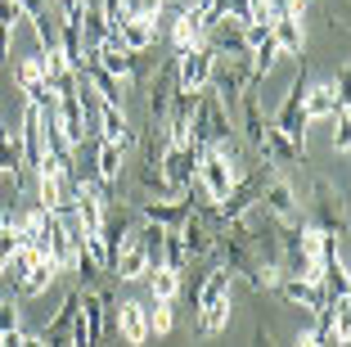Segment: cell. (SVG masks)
<instances>
[{"mask_svg":"<svg viewBox=\"0 0 351 347\" xmlns=\"http://www.w3.org/2000/svg\"><path fill=\"white\" fill-rule=\"evenodd\" d=\"M230 284H234V276H230L221 262L203 276V289H198V311H194V329L203 338H217L221 329L230 325Z\"/></svg>","mask_w":351,"mask_h":347,"instance_id":"6da1fadb","label":"cell"},{"mask_svg":"<svg viewBox=\"0 0 351 347\" xmlns=\"http://www.w3.org/2000/svg\"><path fill=\"white\" fill-rule=\"evenodd\" d=\"M113 329V293L104 284L82 289V306H77L73 325V347H104V334Z\"/></svg>","mask_w":351,"mask_h":347,"instance_id":"7a4b0ae2","label":"cell"},{"mask_svg":"<svg viewBox=\"0 0 351 347\" xmlns=\"http://www.w3.org/2000/svg\"><path fill=\"white\" fill-rule=\"evenodd\" d=\"M257 208L279 225V230H293V225L306 221V208H302L298 190L289 185V176H279V172H266V181H261V194H257Z\"/></svg>","mask_w":351,"mask_h":347,"instance_id":"3957f363","label":"cell"},{"mask_svg":"<svg viewBox=\"0 0 351 347\" xmlns=\"http://www.w3.org/2000/svg\"><path fill=\"white\" fill-rule=\"evenodd\" d=\"M189 140L203 144V149H217V144L234 140V117H230L226 104H221L217 95L207 91V86L198 91V109H194V126H189Z\"/></svg>","mask_w":351,"mask_h":347,"instance_id":"277c9868","label":"cell"},{"mask_svg":"<svg viewBox=\"0 0 351 347\" xmlns=\"http://www.w3.org/2000/svg\"><path fill=\"white\" fill-rule=\"evenodd\" d=\"M198 158H203V144H194V140L189 144H167V153H162V185H167L171 199H180V194L194 190Z\"/></svg>","mask_w":351,"mask_h":347,"instance_id":"5b68a950","label":"cell"},{"mask_svg":"<svg viewBox=\"0 0 351 347\" xmlns=\"http://www.w3.org/2000/svg\"><path fill=\"white\" fill-rule=\"evenodd\" d=\"M311 199H315V208L306 212V225H315V230H324V235H333V239L347 235V208H342L338 190L315 176V181H311Z\"/></svg>","mask_w":351,"mask_h":347,"instance_id":"8992f818","label":"cell"},{"mask_svg":"<svg viewBox=\"0 0 351 347\" xmlns=\"http://www.w3.org/2000/svg\"><path fill=\"white\" fill-rule=\"evenodd\" d=\"M302 95H306V63L298 68V77H293V86H289V95H284V104H279V113L270 117V126H275V131H284L302 153H306V117H302Z\"/></svg>","mask_w":351,"mask_h":347,"instance_id":"52a82bcc","label":"cell"},{"mask_svg":"<svg viewBox=\"0 0 351 347\" xmlns=\"http://www.w3.org/2000/svg\"><path fill=\"white\" fill-rule=\"evenodd\" d=\"M131 230H135V208L131 203H108V212H104V225H99V253H104V266L113 271V262H117V253L126 248V239H131Z\"/></svg>","mask_w":351,"mask_h":347,"instance_id":"ba28073f","label":"cell"},{"mask_svg":"<svg viewBox=\"0 0 351 347\" xmlns=\"http://www.w3.org/2000/svg\"><path fill=\"white\" fill-rule=\"evenodd\" d=\"M14 82H19V91L27 95V104H32V109L50 113L54 104H59V95H54V86L45 82L41 54H32V59H14Z\"/></svg>","mask_w":351,"mask_h":347,"instance_id":"9c48e42d","label":"cell"},{"mask_svg":"<svg viewBox=\"0 0 351 347\" xmlns=\"http://www.w3.org/2000/svg\"><path fill=\"white\" fill-rule=\"evenodd\" d=\"M198 190H203V199L212 208L221 203V199L234 190V176H230V163L221 158V149H203V158H198Z\"/></svg>","mask_w":351,"mask_h":347,"instance_id":"30bf717a","label":"cell"},{"mask_svg":"<svg viewBox=\"0 0 351 347\" xmlns=\"http://www.w3.org/2000/svg\"><path fill=\"white\" fill-rule=\"evenodd\" d=\"M135 212L145 216L149 225H162V230H180L189 216V208H194V190L180 199H140V203H131Z\"/></svg>","mask_w":351,"mask_h":347,"instance_id":"8fae6325","label":"cell"},{"mask_svg":"<svg viewBox=\"0 0 351 347\" xmlns=\"http://www.w3.org/2000/svg\"><path fill=\"white\" fill-rule=\"evenodd\" d=\"M95 140H108V144H117L122 153H131L135 149V126L126 122V109H113V104H99V117H95Z\"/></svg>","mask_w":351,"mask_h":347,"instance_id":"7c38bea8","label":"cell"},{"mask_svg":"<svg viewBox=\"0 0 351 347\" xmlns=\"http://www.w3.org/2000/svg\"><path fill=\"white\" fill-rule=\"evenodd\" d=\"M113 320H117V334H122L126 347H145L149 338V302H135V298H126L122 306H113Z\"/></svg>","mask_w":351,"mask_h":347,"instance_id":"4fadbf2b","label":"cell"},{"mask_svg":"<svg viewBox=\"0 0 351 347\" xmlns=\"http://www.w3.org/2000/svg\"><path fill=\"white\" fill-rule=\"evenodd\" d=\"M207 77H212V50L207 45L176 54V82H180V91H203Z\"/></svg>","mask_w":351,"mask_h":347,"instance_id":"5bb4252c","label":"cell"},{"mask_svg":"<svg viewBox=\"0 0 351 347\" xmlns=\"http://www.w3.org/2000/svg\"><path fill=\"white\" fill-rule=\"evenodd\" d=\"M176 91H180V82H176V59H167L162 68H158V77L149 82V122H162L167 117Z\"/></svg>","mask_w":351,"mask_h":347,"instance_id":"9a60e30c","label":"cell"},{"mask_svg":"<svg viewBox=\"0 0 351 347\" xmlns=\"http://www.w3.org/2000/svg\"><path fill=\"white\" fill-rule=\"evenodd\" d=\"M117 41H122L126 54H135V59H145L149 50L158 45V23H140V19H117Z\"/></svg>","mask_w":351,"mask_h":347,"instance_id":"2e32d148","label":"cell"},{"mask_svg":"<svg viewBox=\"0 0 351 347\" xmlns=\"http://www.w3.org/2000/svg\"><path fill=\"white\" fill-rule=\"evenodd\" d=\"M270 36H275L279 54H289V59H302V54H306V32H302V23H293L284 10H275V19H270Z\"/></svg>","mask_w":351,"mask_h":347,"instance_id":"e0dca14e","label":"cell"},{"mask_svg":"<svg viewBox=\"0 0 351 347\" xmlns=\"http://www.w3.org/2000/svg\"><path fill=\"white\" fill-rule=\"evenodd\" d=\"M203 23H198L194 5H185V10H176L171 14V41H176V54H185V50H198L203 45Z\"/></svg>","mask_w":351,"mask_h":347,"instance_id":"ac0fdd59","label":"cell"},{"mask_svg":"<svg viewBox=\"0 0 351 347\" xmlns=\"http://www.w3.org/2000/svg\"><path fill=\"white\" fill-rule=\"evenodd\" d=\"M0 176H14V190L23 185V135L10 122H0Z\"/></svg>","mask_w":351,"mask_h":347,"instance_id":"d6986e66","label":"cell"},{"mask_svg":"<svg viewBox=\"0 0 351 347\" xmlns=\"http://www.w3.org/2000/svg\"><path fill=\"white\" fill-rule=\"evenodd\" d=\"M59 276H63L59 266H54L45 253H36V257H32V271H27V280L19 284V298H36V293H45V289H50Z\"/></svg>","mask_w":351,"mask_h":347,"instance_id":"ffe728a7","label":"cell"},{"mask_svg":"<svg viewBox=\"0 0 351 347\" xmlns=\"http://www.w3.org/2000/svg\"><path fill=\"white\" fill-rule=\"evenodd\" d=\"M145 280H149V293H154V302H176V298H180V284H185V271L154 266Z\"/></svg>","mask_w":351,"mask_h":347,"instance_id":"44dd1931","label":"cell"},{"mask_svg":"<svg viewBox=\"0 0 351 347\" xmlns=\"http://www.w3.org/2000/svg\"><path fill=\"white\" fill-rule=\"evenodd\" d=\"M333 109H338V95L329 91V82L306 86V95H302V117H306V126L315 122V117H333Z\"/></svg>","mask_w":351,"mask_h":347,"instance_id":"7402d4cb","label":"cell"},{"mask_svg":"<svg viewBox=\"0 0 351 347\" xmlns=\"http://www.w3.org/2000/svg\"><path fill=\"white\" fill-rule=\"evenodd\" d=\"M279 293L289 298L293 306H306V311H320L324 306V293H320V284H311V280H279Z\"/></svg>","mask_w":351,"mask_h":347,"instance_id":"603a6c76","label":"cell"},{"mask_svg":"<svg viewBox=\"0 0 351 347\" xmlns=\"http://www.w3.org/2000/svg\"><path fill=\"white\" fill-rule=\"evenodd\" d=\"M32 257H36V248H23V244H19V248H14V257L5 262V271H0V280H10V284H14V293H19V284L27 280Z\"/></svg>","mask_w":351,"mask_h":347,"instance_id":"cb8c5ba5","label":"cell"},{"mask_svg":"<svg viewBox=\"0 0 351 347\" xmlns=\"http://www.w3.org/2000/svg\"><path fill=\"white\" fill-rule=\"evenodd\" d=\"M167 0H117V19H140V23H158Z\"/></svg>","mask_w":351,"mask_h":347,"instance_id":"d4e9b609","label":"cell"},{"mask_svg":"<svg viewBox=\"0 0 351 347\" xmlns=\"http://www.w3.org/2000/svg\"><path fill=\"white\" fill-rule=\"evenodd\" d=\"M176 325V302H149V334H171Z\"/></svg>","mask_w":351,"mask_h":347,"instance_id":"484cf974","label":"cell"},{"mask_svg":"<svg viewBox=\"0 0 351 347\" xmlns=\"http://www.w3.org/2000/svg\"><path fill=\"white\" fill-rule=\"evenodd\" d=\"M351 149V109L338 104L333 109V153H347Z\"/></svg>","mask_w":351,"mask_h":347,"instance_id":"4316f807","label":"cell"},{"mask_svg":"<svg viewBox=\"0 0 351 347\" xmlns=\"http://www.w3.org/2000/svg\"><path fill=\"white\" fill-rule=\"evenodd\" d=\"M19 329V298H0V334Z\"/></svg>","mask_w":351,"mask_h":347,"instance_id":"83f0119b","label":"cell"},{"mask_svg":"<svg viewBox=\"0 0 351 347\" xmlns=\"http://www.w3.org/2000/svg\"><path fill=\"white\" fill-rule=\"evenodd\" d=\"M252 347H275V338H270L266 325H257V334H252Z\"/></svg>","mask_w":351,"mask_h":347,"instance_id":"f1b7e54d","label":"cell"},{"mask_svg":"<svg viewBox=\"0 0 351 347\" xmlns=\"http://www.w3.org/2000/svg\"><path fill=\"white\" fill-rule=\"evenodd\" d=\"M0 347H23V329H10V334H0Z\"/></svg>","mask_w":351,"mask_h":347,"instance_id":"f546056e","label":"cell"},{"mask_svg":"<svg viewBox=\"0 0 351 347\" xmlns=\"http://www.w3.org/2000/svg\"><path fill=\"white\" fill-rule=\"evenodd\" d=\"M298 347H320V338H315V329H302V334H298Z\"/></svg>","mask_w":351,"mask_h":347,"instance_id":"4dcf8cb0","label":"cell"},{"mask_svg":"<svg viewBox=\"0 0 351 347\" xmlns=\"http://www.w3.org/2000/svg\"><path fill=\"white\" fill-rule=\"evenodd\" d=\"M23 347H45V338H41V334H32V338L23 334Z\"/></svg>","mask_w":351,"mask_h":347,"instance_id":"1f68e13d","label":"cell"},{"mask_svg":"<svg viewBox=\"0 0 351 347\" xmlns=\"http://www.w3.org/2000/svg\"><path fill=\"white\" fill-rule=\"evenodd\" d=\"M5 221H10V208H5V212H0V225H5Z\"/></svg>","mask_w":351,"mask_h":347,"instance_id":"d6a6232c","label":"cell"}]
</instances>
